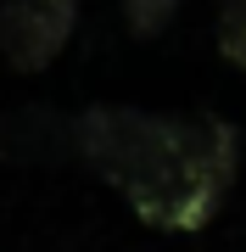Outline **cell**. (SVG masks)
<instances>
[{
    "label": "cell",
    "instance_id": "obj_3",
    "mask_svg": "<svg viewBox=\"0 0 246 252\" xmlns=\"http://www.w3.org/2000/svg\"><path fill=\"white\" fill-rule=\"evenodd\" d=\"M173 11H179V0H123V23L135 39H157L173 23Z\"/></svg>",
    "mask_w": 246,
    "mask_h": 252
},
{
    "label": "cell",
    "instance_id": "obj_2",
    "mask_svg": "<svg viewBox=\"0 0 246 252\" xmlns=\"http://www.w3.org/2000/svg\"><path fill=\"white\" fill-rule=\"evenodd\" d=\"M79 0H11L0 6V56L17 73H45L73 39Z\"/></svg>",
    "mask_w": 246,
    "mask_h": 252
},
{
    "label": "cell",
    "instance_id": "obj_4",
    "mask_svg": "<svg viewBox=\"0 0 246 252\" xmlns=\"http://www.w3.org/2000/svg\"><path fill=\"white\" fill-rule=\"evenodd\" d=\"M219 51L229 67H246V0H224L219 6Z\"/></svg>",
    "mask_w": 246,
    "mask_h": 252
},
{
    "label": "cell",
    "instance_id": "obj_1",
    "mask_svg": "<svg viewBox=\"0 0 246 252\" xmlns=\"http://www.w3.org/2000/svg\"><path fill=\"white\" fill-rule=\"evenodd\" d=\"M67 146L157 230H207L235 185V129L219 118L140 107H90L67 124Z\"/></svg>",
    "mask_w": 246,
    "mask_h": 252
}]
</instances>
